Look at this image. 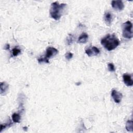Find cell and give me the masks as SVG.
Masks as SVG:
<instances>
[{"mask_svg":"<svg viewBox=\"0 0 133 133\" xmlns=\"http://www.w3.org/2000/svg\"><path fill=\"white\" fill-rule=\"evenodd\" d=\"M111 96L115 103H119L121 101L123 97V95L122 93L117 92V90L113 89L111 91Z\"/></svg>","mask_w":133,"mask_h":133,"instance_id":"cell-6","label":"cell"},{"mask_svg":"<svg viewBox=\"0 0 133 133\" xmlns=\"http://www.w3.org/2000/svg\"><path fill=\"white\" fill-rule=\"evenodd\" d=\"M88 36L86 33H83L79 38L78 42L80 43H85L87 41Z\"/></svg>","mask_w":133,"mask_h":133,"instance_id":"cell-10","label":"cell"},{"mask_svg":"<svg viewBox=\"0 0 133 133\" xmlns=\"http://www.w3.org/2000/svg\"><path fill=\"white\" fill-rule=\"evenodd\" d=\"M85 53L88 56L92 57L94 56H97V55H98L100 53V51L97 47L93 46L87 48L85 50Z\"/></svg>","mask_w":133,"mask_h":133,"instance_id":"cell-7","label":"cell"},{"mask_svg":"<svg viewBox=\"0 0 133 133\" xmlns=\"http://www.w3.org/2000/svg\"><path fill=\"white\" fill-rule=\"evenodd\" d=\"M9 48H10V45H9V44H6V46H5V49L6 50H9Z\"/></svg>","mask_w":133,"mask_h":133,"instance_id":"cell-20","label":"cell"},{"mask_svg":"<svg viewBox=\"0 0 133 133\" xmlns=\"http://www.w3.org/2000/svg\"><path fill=\"white\" fill-rule=\"evenodd\" d=\"M101 45L108 51L115 49L120 44V41L115 34H108L101 40Z\"/></svg>","mask_w":133,"mask_h":133,"instance_id":"cell-1","label":"cell"},{"mask_svg":"<svg viewBox=\"0 0 133 133\" xmlns=\"http://www.w3.org/2000/svg\"><path fill=\"white\" fill-rule=\"evenodd\" d=\"M66 41H67V44L68 45H71L74 41V36L72 34H69L68 37L66 39Z\"/></svg>","mask_w":133,"mask_h":133,"instance_id":"cell-14","label":"cell"},{"mask_svg":"<svg viewBox=\"0 0 133 133\" xmlns=\"http://www.w3.org/2000/svg\"><path fill=\"white\" fill-rule=\"evenodd\" d=\"M112 19L113 16L112 14L110 12H107L105 13L104 15V20L108 26H110L111 25Z\"/></svg>","mask_w":133,"mask_h":133,"instance_id":"cell-9","label":"cell"},{"mask_svg":"<svg viewBox=\"0 0 133 133\" xmlns=\"http://www.w3.org/2000/svg\"><path fill=\"white\" fill-rule=\"evenodd\" d=\"M21 119V117L19 114L17 113H14L12 115V120L15 123H19L20 122Z\"/></svg>","mask_w":133,"mask_h":133,"instance_id":"cell-13","label":"cell"},{"mask_svg":"<svg viewBox=\"0 0 133 133\" xmlns=\"http://www.w3.org/2000/svg\"><path fill=\"white\" fill-rule=\"evenodd\" d=\"M38 60V62H39L40 64H41V63H43V62L49 63V60H47V59H46L44 57L39 58Z\"/></svg>","mask_w":133,"mask_h":133,"instance_id":"cell-18","label":"cell"},{"mask_svg":"<svg viewBox=\"0 0 133 133\" xmlns=\"http://www.w3.org/2000/svg\"><path fill=\"white\" fill-rule=\"evenodd\" d=\"M123 79L124 84L127 86H131L133 85V81L132 80V76L130 74L125 73L123 75Z\"/></svg>","mask_w":133,"mask_h":133,"instance_id":"cell-8","label":"cell"},{"mask_svg":"<svg viewBox=\"0 0 133 133\" xmlns=\"http://www.w3.org/2000/svg\"><path fill=\"white\" fill-rule=\"evenodd\" d=\"M58 53V51L53 47H50L47 48L46 52V55L45 56V58L49 60V59L56 56Z\"/></svg>","mask_w":133,"mask_h":133,"instance_id":"cell-4","label":"cell"},{"mask_svg":"<svg viewBox=\"0 0 133 133\" xmlns=\"http://www.w3.org/2000/svg\"><path fill=\"white\" fill-rule=\"evenodd\" d=\"M12 125H13V123H12L11 120H10L9 122H8L6 123H4V124H1V130H0V132H2L3 129H4L8 127H10Z\"/></svg>","mask_w":133,"mask_h":133,"instance_id":"cell-15","label":"cell"},{"mask_svg":"<svg viewBox=\"0 0 133 133\" xmlns=\"http://www.w3.org/2000/svg\"><path fill=\"white\" fill-rule=\"evenodd\" d=\"M132 24L130 21H127L122 25L123 37L127 39H131L132 38Z\"/></svg>","mask_w":133,"mask_h":133,"instance_id":"cell-3","label":"cell"},{"mask_svg":"<svg viewBox=\"0 0 133 133\" xmlns=\"http://www.w3.org/2000/svg\"><path fill=\"white\" fill-rule=\"evenodd\" d=\"M9 87V85L6 82H1V86H0V92H1V94L3 95L5 94L6 91L8 90Z\"/></svg>","mask_w":133,"mask_h":133,"instance_id":"cell-11","label":"cell"},{"mask_svg":"<svg viewBox=\"0 0 133 133\" xmlns=\"http://www.w3.org/2000/svg\"><path fill=\"white\" fill-rule=\"evenodd\" d=\"M112 8L117 11H121L124 8V5L122 1H113L111 2Z\"/></svg>","mask_w":133,"mask_h":133,"instance_id":"cell-5","label":"cell"},{"mask_svg":"<svg viewBox=\"0 0 133 133\" xmlns=\"http://www.w3.org/2000/svg\"><path fill=\"white\" fill-rule=\"evenodd\" d=\"M126 129L128 131H133V122L132 120H128L126 124Z\"/></svg>","mask_w":133,"mask_h":133,"instance_id":"cell-12","label":"cell"},{"mask_svg":"<svg viewBox=\"0 0 133 133\" xmlns=\"http://www.w3.org/2000/svg\"><path fill=\"white\" fill-rule=\"evenodd\" d=\"M73 57V54L70 52H68L65 55V58L68 60H70Z\"/></svg>","mask_w":133,"mask_h":133,"instance_id":"cell-19","label":"cell"},{"mask_svg":"<svg viewBox=\"0 0 133 133\" xmlns=\"http://www.w3.org/2000/svg\"><path fill=\"white\" fill-rule=\"evenodd\" d=\"M108 70L109 71H110V72H114L115 70L114 66L112 63H110V64H108Z\"/></svg>","mask_w":133,"mask_h":133,"instance_id":"cell-17","label":"cell"},{"mask_svg":"<svg viewBox=\"0 0 133 133\" xmlns=\"http://www.w3.org/2000/svg\"><path fill=\"white\" fill-rule=\"evenodd\" d=\"M66 5V4H59L57 2L53 3L51 4L50 11L51 17L56 20H59L62 16V13Z\"/></svg>","mask_w":133,"mask_h":133,"instance_id":"cell-2","label":"cell"},{"mask_svg":"<svg viewBox=\"0 0 133 133\" xmlns=\"http://www.w3.org/2000/svg\"><path fill=\"white\" fill-rule=\"evenodd\" d=\"M20 53H21V50L17 47H15L12 50V54L14 56H18Z\"/></svg>","mask_w":133,"mask_h":133,"instance_id":"cell-16","label":"cell"}]
</instances>
